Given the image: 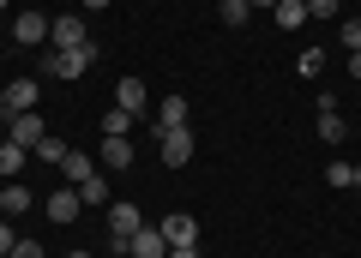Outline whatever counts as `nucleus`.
<instances>
[{
  "label": "nucleus",
  "instance_id": "obj_18",
  "mask_svg": "<svg viewBox=\"0 0 361 258\" xmlns=\"http://www.w3.org/2000/svg\"><path fill=\"white\" fill-rule=\"evenodd\" d=\"M90 168H97V162H90L85 150H66V162H61V174H66V186H78V181H85V174H90Z\"/></svg>",
  "mask_w": 361,
  "mask_h": 258
},
{
  "label": "nucleus",
  "instance_id": "obj_20",
  "mask_svg": "<svg viewBox=\"0 0 361 258\" xmlns=\"http://www.w3.org/2000/svg\"><path fill=\"white\" fill-rule=\"evenodd\" d=\"M319 132H325V144H343L349 132H343V115L337 108H319Z\"/></svg>",
  "mask_w": 361,
  "mask_h": 258
},
{
  "label": "nucleus",
  "instance_id": "obj_11",
  "mask_svg": "<svg viewBox=\"0 0 361 258\" xmlns=\"http://www.w3.org/2000/svg\"><path fill=\"white\" fill-rule=\"evenodd\" d=\"M133 258H169L163 228H139V234H133Z\"/></svg>",
  "mask_w": 361,
  "mask_h": 258
},
{
  "label": "nucleus",
  "instance_id": "obj_19",
  "mask_svg": "<svg viewBox=\"0 0 361 258\" xmlns=\"http://www.w3.org/2000/svg\"><path fill=\"white\" fill-rule=\"evenodd\" d=\"M127 132H133V115L127 108H109L103 115V138H127Z\"/></svg>",
  "mask_w": 361,
  "mask_h": 258
},
{
  "label": "nucleus",
  "instance_id": "obj_24",
  "mask_svg": "<svg viewBox=\"0 0 361 258\" xmlns=\"http://www.w3.org/2000/svg\"><path fill=\"white\" fill-rule=\"evenodd\" d=\"M325 186H355V162H331L325 168Z\"/></svg>",
  "mask_w": 361,
  "mask_h": 258
},
{
  "label": "nucleus",
  "instance_id": "obj_26",
  "mask_svg": "<svg viewBox=\"0 0 361 258\" xmlns=\"http://www.w3.org/2000/svg\"><path fill=\"white\" fill-rule=\"evenodd\" d=\"M307 18H337V0H307Z\"/></svg>",
  "mask_w": 361,
  "mask_h": 258
},
{
  "label": "nucleus",
  "instance_id": "obj_14",
  "mask_svg": "<svg viewBox=\"0 0 361 258\" xmlns=\"http://www.w3.org/2000/svg\"><path fill=\"white\" fill-rule=\"evenodd\" d=\"M163 127H187V96H163L157 103V132Z\"/></svg>",
  "mask_w": 361,
  "mask_h": 258
},
{
  "label": "nucleus",
  "instance_id": "obj_13",
  "mask_svg": "<svg viewBox=\"0 0 361 258\" xmlns=\"http://www.w3.org/2000/svg\"><path fill=\"white\" fill-rule=\"evenodd\" d=\"M25 210H30V186L6 181V186H0V217H25Z\"/></svg>",
  "mask_w": 361,
  "mask_h": 258
},
{
  "label": "nucleus",
  "instance_id": "obj_31",
  "mask_svg": "<svg viewBox=\"0 0 361 258\" xmlns=\"http://www.w3.org/2000/svg\"><path fill=\"white\" fill-rule=\"evenodd\" d=\"M0 115H6V84H0Z\"/></svg>",
  "mask_w": 361,
  "mask_h": 258
},
{
  "label": "nucleus",
  "instance_id": "obj_8",
  "mask_svg": "<svg viewBox=\"0 0 361 258\" xmlns=\"http://www.w3.org/2000/svg\"><path fill=\"white\" fill-rule=\"evenodd\" d=\"M85 25H78V18H54L49 25V49H85Z\"/></svg>",
  "mask_w": 361,
  "mask_h": 258
},
{
  "label": "nucleus",
  "instance_id": "obj_1",
  "mask_svg": "<svg viewBox=\"0 0 361 258\" xmlns=\"http://www.w3.org/2000/svg\"><path fill=\"white\" fill-rule=\"evenodd\" d=\"M90 66H97V42H85V49H49V54H42V72H49V78H85Z\"/></svg>",
  "mask_w": 361,
  "mask_h": 258
},
{
  "label": "nucleus",
  "instance_id": "obj_17",
  "mask_svg": "<svg viewBox=\"0 0 361 258\" xmlns=\"http://www.w3.org/2000/svg\"><path fill=\"white\" fill-rule=\"evenodd\" d=\"M78 198H85V205H109V181H103V168H90L85 181H78Z\"/></svg>",
  "mask_w": 361,
  "mask_h": 258
},
{
  "label": "nucleus",
  "instance_id": "obj_21",
  "mask_svg": "<svg viewBox=\"0 0 361 258\" xmlns=\"http://www.w3.org/2000/svg\"><path fill=\"white\" fill-rule=\"evenodd\" d=\"M295 72H301V78H319V72H325V49H301Z\"/></svg>",
  "mask_w": 361,
  "mask_h": 258
},
{
  "label": "nucleus",
  "instance_id": "obj_32",
  "mask_svg": "<svg viewBox=\"0 0 361 258\" xmlns=\"http://www.w3.org/2000/svg\"><path fill=\"white\" fill-rule=\"evenodd\" d=\"M247 6H277V0H247Z\"/></svg>",
  "mask_w": 361,
  "mask_h": 258
},
{
  "label": "nucleus",
  "instance_id": "obj_27",
  "mask_svg": "<svg viewBox=\"0 0 361 258\" xmlns=\"http://www.w3.org/2000/svg\"><path fill=\"white\" fill-rule=\"evenodd\" d=\"M13 246H18V234H13V228H6V222H0V258L13 252Z\"/></svg>",
  "mask_w": 361,
  "mask_h": 258
},
{
  "label": "nucleus",
  "instance_id": "obj_9",
  "mask_svg": "<svg viewBox=\"0 0 361 258\" xmlns=\"http://www.w3.org/2000/svg\"><path fill=\"white\" fill-rule=\"evenodd\" d=\"M37 108V78H13L6 84V115H30Z\"/></svg>",
  "mask_w": 361,
  "mask_h": 258
},
{
  "label": "nucleus",
  "instance_id": "obj_29",
  "mask_svg": "<svg viewBox=\"0 0 361 258\" xmlns=\"http://www.w3.org/2000/svg\"><path fill=\"white\" fill-rule=\"evenodd\" d=\"M349 78H361V54H349Z\"/></svg>",
  "mask_w": 361,
  "mask_h": 258
},
{
  "label": "nucleus",
  "instance_id": "obj_28",
  "mask_svg": "<svg viewBox=\"0 0 361 258\" xmlns=\"http://www.w3.org/2000/svg\"><path fill=\"white\" fill-rule=\"evenodd\" d=\"M169 258H199V246H169Z\"/></svg>",
  "mask_w": 361,
  "mask_h": 258
},
{
  "label": "nucleus",
  "instance_id": "obj_30",
  "mask_svg": "<svg viewBox=\"0 0 361 258\" xmlns=\"http://www.w3.org/2000/svg\"><path fill=\"white\" fill-rule=\"evenodd\" d=\"M85 6H90V13H103V6H109V0H85Z\"/></svg>",
  "mask_w": 361,
  "mask_h": 258
},
{
  "label": "nucleus",
  "instance_id": "obj_2",
  "mask_svg": "<svg viewBox=\"0 0 361 258\" xmlns=\"http://www.w3.org/2000/svg\"><path fill=\"white\" fill-rule=\"evenodd\" d=\"M139 228H145L139 205H109V246H115V252L133 258V234H139Z\"/></svg>",
  "mask_w": 361,
  "mask_h": 258
},
{
  "label": "nucleus",
  "instance_id": "obj_10",
  "mask_svg": "<svg viewBox=\"0 0 361 258\" xmlns=\"http://www.w3.org/2000/svg\"><path fill=\"white\" fill-rule=\"evenodd\" d=\"M145 103H151V91H145L139 78H121V84H115V108H127V115H139Z\"/></svg>",
  "mask_w": 361,
  "mask_h": 258
},
{
  "label": "nucleus",
  "instance_id": "obj_12",
  "mask_svg": "<svg viewBox=\"0 0 361 258\" xmlns=\"http://www.w3.org/2000/svg\"><path fill=\"white\" fill-rule=\"evenodd\" d=\"M97 162L115 168V174H121V168H133V138H103V156H97Z\"/></svg>",
  "mask_w": 361,
  "mask_h": 258
},
{
  "label": "nucleus",
  "instance_id": "obj_23",
  "mask_svg": "<svg viewBox=\"0 0 361 258\" xmlns=\"http://www.w3.org/2000/svg\"><path fill=\"white\" fill-rule=\"evenodd\" d=\"M37 156H42V162H54V168H61V162H66V138H54V132H49V138L37 144Z\"/></svg>",
  "mask_w": 361,
  "mask_h": 258
},
{
  "label": "nucleus",
  "instance_id": "obj_6",
  "mask_svg": "<svg viewBox=\"0 0 361 258\" xmlns=\"http://www.w3.org/2000/svg\"><path fill=\"white\" fill-rule=\"evenodd\" d=\"M49 222H78V210H85V198H78V186H61V193H49Z\"/></svg>",
  "mask_w": 361,
  "mask_h": 258
},
{
  "label": "nucleus",
  "instance_id": "obj_5",
  "mask_svg": "<svg viewBox=\"0 0 361 258\" xmlns=\"http://www.w3.org/2000/svg\"><path fill=\"white\" fill-rule=\"evenodd\" d=\"M49 25H54V18H42V13H18L13 18V37L30 42V49H49Z\"/></svg>",
  "mask_w": 361,
  "mask_h": 258
},
{
  "label": "nucleus",
  "instance_id": "obj_33",
  "mask_svg": "<svg viewBox=\"0 0 361 258\" xmlns=\"http://www.w3.org/2000/svg\"><path fill=\"white\" fill-rule=\"evenodd\" d=\"M66 258H90V252H66Z\"/></svg>",
  "mask_w": 361,
  "mask_h": 258
},
{
  "label": "nucleus",
  "instance_id": "obj_4",
  "mask_svg": "<svg viewBox=\"0 0 361 258\" xmlns=\"http://www.w3.org/2000/svg\"><path fill=\"white\" fill-rule=\"evenodd\" d=\"M6 138L13 144H25V150H37L42 138H49V127H42V115L30 108V115H6Z\"/></svg>",
  "mask_w": 361,
  "mask_h": 258
},
{
  "label": "nucleus",
  "instance_id": "obj_35",
  "mask_svg": "<svg viewBox=\"0 0 361 258\" xmlns=\"http://www.w3.org/2000/svg\"><path fill=\"white\" fill-rule=\"evenodd\" d=\"M0 13H6V0H0Z\"/></svg>",
  "mask_w": 361,
  "mask_h": 258
},
{
  "label": "nucleus",
  "instance_id": "obj_15",
  "mask_svg": "<svg viewBox=\"0 0 361 258\" xmlns=\"http://www.w3.org/2000/svg\"><path fill=\"white\" fill-rule=\"evenodd\" d=\"M271 13H277V25H283V30H301V25H307V0H277Z\"/></svg>",
  "mask_w": 361,
  "mask_h": 258
},
{
  "label": "nucleus",
  "instance_id": "obj_3",
  "mask_svg": "<svg viewBox=\"0 0 361 258\" xmlns=\"http://www.w3.org/2000/svg\"><path fill=\"white\" fill-rule=\"evenodd\" d=\"M157 150H163L169 168H187V162H193V132H187V127H163V132H157Z\"/></svg>",
  "mask_w": 361,
  "mask_h": 258
},
{
  "label": "nucleus",
  "instance_id": "obj_16",
  "mask_svg": "<svg viewBox=\"0 0 361 258\" xmlns=\"http://www.w3.org/2000/svg\"><path fill=\"white\" fill-rule=\"evenodd\" d=\"M25 144H13V138H0V174H6V181H18V168H25Z\"/></svg>",
  "mask_w": 361,
  "mask_h": 258
},
{
  "label": "nucleus",
  "instance_id": "obj_7",
  "mask_svg": "<svg viewBox=\"0 0 361 258\" xmlns=\"http://www.w3.org/2000/svg\"><path fill=\"white\" fill-rule=\"evenodd\" d=\"M157 228H163V240H169V246H199V222L187 217V210H175V217L157 222Z\"/></svg>",
  "mask_w": 361,
  "mask_h": 258
},
{
  "label": "nucleus",
  "instance_id": "obj_22",
  "mask_svg": "<svg viewBox=\"0 0 361 258\" xmlns=\"http://www.w3.org/2000/svg\"><path fill=\"white\" fill-rule=\"evenodd\" d=\"M217 13H223V25H247L253 6H247V0H217Z\"/></svg>",
  "mask_w": 361,
  "mask_h": 258
},
{
  "label": "nucleus",
  "instance_id": "obj_34",
  "mask_svg": "<svg viewBox=\"0 0 361 258\" xmlns=\"http://www.w3.org/2000/svg\"><path fill=\"white\" fill-rule=\"evenodd\" d=\"M355 186H361V162H355Z\"/></svg>",
  "mask_w": 361,
  "mask_h": 258
},
{
  "label": "nucleus",
  "instance_id": "obj_25",
  "mask_svg": "<svg viewBox=\"0 0 361 258\" xmlns=\"http://www.w3.org/2000/svg\"><path fill=\"white\" fill-rule=\"evenodd\" d=\"M343 49L361 54V18H349V25H343Z\"/></svg>",
  "mask_w": 361,
  "mask_h": 258
}]
</instances>
